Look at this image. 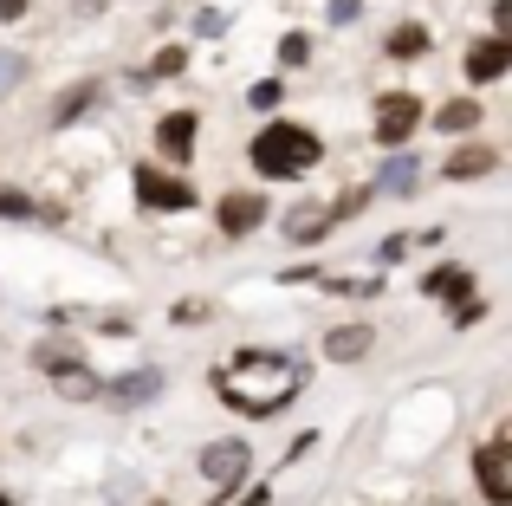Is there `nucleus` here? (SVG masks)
<instances>
[{
	"instance_id": "9",
	"label": "nucleus",
	"mask_w": 512,
	"mask_h": 506,
	"mask_svg": "<svg viewBox=\"0 0 512 506\" xmlns=\"http://www.w3.org/2000/svg\"><path fill=\"white\" fill-rule=\"evenodd\" d=\"M506 65H512V39H500V33L480 39V46L467 52V78H480V85H493V78H500Z\"/></svg>"
},
{
	"instance_id": "21",
	"label": "nucleus",
	"mask_w": 512,
	"mask_h": 506,
	"mask_svg": "<svg viewBox=\"0 0 512 506\" xmlns=\"http://www.w3.org/2000/svg\"><path fill=\"white\" fill-rule=\"evenodd\" d=\"M182 65H188V52H182V46H163V52L150 59V78H175Z\"/></svg>"
},
{
	"instance_id": "26",
	"label": "nucleus",
	"mask_w": 512,
	"mask_h": 506,
	"mask_svg": "<svg viewBox=\"0 0 512 506\" xmlns=\"http://www.w3.org/2000/svg\"><path fill=\"white\" fill-rule=\"evenodd\" d=\"M26 13V0H0V20H20Z\"/></svg>"
},
{
	"instance_id": "2",
	"label": "nucleus",
	"mask_w": 512,
	"mask_h": 506,
	"mask_svg": "<svg viewBox=\"0 0 512 506\" xmlns=\"http://www.w3.org/2000/svg\"><path fill=\"white\" fill-rule=\"evenodd\" d=\"M415 124H422V98L415 91H383L376 98V137L383 143H409Z\"/></svg>"
},
{
	"instance_id": "20",
	"label": "nucleus",
	"mask_w": 512,
	"mask_h": 506,
	"mask_svg": "<svg viewBox=\"0 0 512 506\" xmlns=\"http://www.w3.org/2000/svg\"><path fill=\"white\" fill-rule=\"evenodd\" d=\"M363 202H370V189H344V195H338V202H331V208H325V221H331V228H338V221H350V215H357V208H363Z\"/></svg>"
},
{
	"instance_id": "12",
	"label": "nucleus",
	"mask_w": 512,
	"mask_h": 506,
	"mask_svg": "<svg viewBox=\"0 0 512 506\" xmlns=\"http://www.w3.org/2000/svg\"><path fill=\"white\" fill-rule=\"evenodd\" d=\"M325 234H331V221H325V208H312V202H299V208H292V215H286V241H325Z\"/></svg>"
},
{
	"instance_id": "16",
	"label": "nucleus",
	"mask_w": 512,
	"mask_h": 506,
	"mask_svg": "<svg viewBox=\"0 0 512 506\" xmlns=\"http://www.w3.org/2000/svg\"><path fill=\"white\" fill-rule=\"evenodd\" d=\"M91 104H98V78H85V85L65 91V98L52 104V124H72V117H78V111H91Z\"/></svg>"
},
{
	"instance_id": "14",
	"label": "nucleus",
	"mask_w": 512,
	"mask_h": 506,
	"mask_svg": "<svg viewBox=\"0 0 512 506\" xmlns=\"http://www.w3.org/2000/svg\"><path fill=\"white\" fill-rule=\"evenodd\" d=\"M428 292H435V299L467 305V292H474V273H467V266H435V273H428Z\"/></svg>"
},
{
	"instance_id": "17",
	"label": "nucleus",
	"mask_w": 512,
	"mask_h": 506,
	"mask_svg": "<svg viewBox=\"0 0 512 506\" xmlns=\"http://www.w3.org/2000/svg\"><path fill=\"white\" fill-rule=\"evenodd\" d=\"M0 215H33V221H59V208H39L33 195H20V189H0Z\"/></svg>"
},
{
	"instance_id": "23",
	"label": "nucleus",
	"mask_w": 512,
	"mask_h": 506,
	"mask_svg": "<svg viewBox=\"0 0 512 506\" xmlns=\"http://www.w3.org/2000/svg\"><path fill=\"white\" fill-rule=\"evenodd\" d=\"M20 78H26V59L20 52H0V91H13Z\"/></svg>"
},
{
	"instance_id": "22",
	"label": "nucleus",
	"mask_w": 512,
	"mask_h": 506,
	"mask_svg": "<svg viewBox=\"0 0 512 506\" xmlns=\"http://www.w3.org/2000/svg\"><path fill=\"white\" fill-rule=\"evenodd\" d=\"M305 59H312V39H305V33H286V39H279V65H305Z\"/></svg>"
},
{
	"instance_id": "3",
	"label": "nucleus",
	"mask_w": 512,
	"mask_h": 506,
	"mask_svg": "<svg viewBox=\"0 0 512 506\" xmlns=\"http://www.w3.org/2000/svg\"><path fill=\"white\" fill-rule=\"evenodd\" d=\"M247 468H253L247 442H208V448H201V481H214V487H240Z\"/></svg>"
},
{
	"instance_id": "15",
	"label": "nucleus",
	"mask_w": 512,
	"mask_h": 506,
	"mask_svg": "<svg viewBox=\"0 0 512 506\" xmlns=\"http://www.w3.org/2000/svg\"><path fill=\"white\" fill-rule=\"evenodd\" d=\"M325 351L338 357V364L363 357V351H370V325H344V331H331V338H325Z\"/></svg>"
},
{
	"instance_id": "13",
	"label": "nucleus",
	"mask_w": 512,
	"mask_h": 506,
	"mask_svg": "<svg viewBox=\"0 0 512 506\" xmlns=\"http://www.w3.org/2000/svg\"><path fill=\"white\" fill-rule=\"evenodd\" d=\"M480 117H487V111H480L474 98H448L435 117H428V124H435V130H448V137H461V130H474V124H480Z\"/></svg>"
},
{
	"instance_id": "1",
	"label": "nucleus",
	"mask_w": 512,
	"mask_h": 506,
	"mask_svg": "<svg viewBox=\"0 0 512 506\" xmlns=\"http://www.w3.org/2000/svg\"><path fill=\"white\" fill-rule=\"evenodd\" d=\"M318 156H325V143L305 124H266L260 137H253V169L273 176V182H292V176H305V169H318Z\"/></svg>"
},
{
	"instance_id": "19",
	"label": "nucleus",
	"mask_w": 512,
	"mask_h": 506,
	"mask_svg": "<svg viewBox=\"0 0 512 506\" xmlns=\"http://www.w3.org/2000/svg\"><path fill=\"white\" fill-rule=\"evenodd\" d=\"M376 189H383V195H409V189H415V156H402V163H389Z\"/></svg>"
},
{
	"instance_id": "10",
	"label": "nucleus",
	"mask_w": 512,
	"mask_h": 506,
	"mask_svg": "<svg viewBox=\"0 0 512 506\" xmlns=\"http://www.w3.org/2000/svg\"><path fill=\"white\" fill-rule=\"evenodd\" d=\"M441 169H448V182H480V176H493V169H500V156H493L487 143H467V150H454Z\"/></svg>"
},
{
	"instance_id": "4",
	"label": "nucleus",
	"mask_w": 512,
	"mask_h": 506,
	"mask_svg": "<svg viewBox=\"0 0 512 506\" xmlns=\"http://www.w3.org/2000/svg\"><path fill=\"white\" fill-rule=\"evenodd\" d=\"M474 474H480V494H487L493 506L512 500V448H506V435H493V442L474 455Z\"/></svg>"
},
{
	"instance_id": "11",
	"label": "nucleus",
	"mask_w": 512,
	"mask_h": 506,
	"mask_svg": "<svg viewBox=\"0 0 512 506\" xmlns=\"http://www.w3.org/2000/svg\"><path fill=\"white\" fill-rule=\"evenodd\" d=\"M52 390H59V396H72V403H98L104 377H91L85 364H52Z\"/></svg>"
},
{
	"instance_id": "24",
	"label": "nucleus",
	"mask_w": 512,
	"mask_h": 506,
	"mask_svg": "<svg viewBox=\"0 0 512 506\" xmlns=\"http://www.w3.org/2000/svg\"><path fill=\"white\" fill-rule=\"evenodd\" d=\"M357 13H363V0H331V20H338V26H350Z\"/></svg>"
},
{
	"instance_id": "8",
	"label": "nucleus",
	"mask_w": 512,
	"mask_h": 506,
	"mask_svg": "<svg viewBox=\"0 0 512 506\" xmlns=\"http://www.w3.org/2000/svg\"><path fill=\"white\" fill-rule=\"evenodd\" d=\"M195 124H201L195 111H169L163 130H156V150H163L169 163H188V150H195Z\"/></svg>"
},
{
	"instance_id": "25",
	"label": "nucleus",
	"mask_w": 512,
	"mask_h": 506,
	"mask_svg": "<svg viewBox=\"0 0 512 506\" xmlns=\"http://www.w3.org/2000/svg\"><path fill=\"white\" fill-rule=\"evenodd\" d=\"M253 104H260V111H273V104H279V85H273V78H266V85H253Z\"/></svg>"
},
{
	"instance_id": "18",
	"label": "nucleus",
	"mask_w": 512,
	"mask_h": 506,
	"mask_svg": "<svg viewBox=\"0 0 512 506\" xmlns=\"http://www.w3.org/2000/svg\"><path fill=\"white\" fill-rule=\"evenodd\" d=\"M415 52H428V26H396L389 33V59H415Z\"/></svg>"
},
{
	"instance_id": "7",
	"label": "nucleus",
	"mask_w": 512,
	"mask_h": 506,
	"mask_svg": "<svg viewBox=\"0 0 512 506\" xmlns=\"http://www.w3.org/2000/svg\"><path fill=\"white\" fill-rule=\"evenodd\" d=\"M214 215H221L227 234H253L266 221V202H260V195H247V189H234V195H221V208H214Z\"/></svg>"
},
{
	"instance_id": "6",
	"label": "nucleus",
	"mask_w": 512,
	"mask_h": 506,
	"mask_svg": "<svg viewBox=\"0 0 512 506\" xmlns=\"http://www.w3.org/2000/svg\"><path fill=\"white\" fill-rule=\"evenodd\" d=\"M150 396H163V377H156V370H130L124 383H104V390H98V403L137 409V403H150Z\"/></svg>"
},
{
	"instance_id": "5",
	"label": "nucleus",
	"mask_w": 512,
	"mask_h": 506,
	"mask_svg": "<svg viewBox=\"0 0 512 506\" xmlns=\"http://www.w3.org/2000/svg\"><path fill=\"white\" fill-rule=\"evenodd\" d=\"M137 202L143 208H195V189H188L182 176H169V169H137Z\"/></svg>"
}]
</instances>
